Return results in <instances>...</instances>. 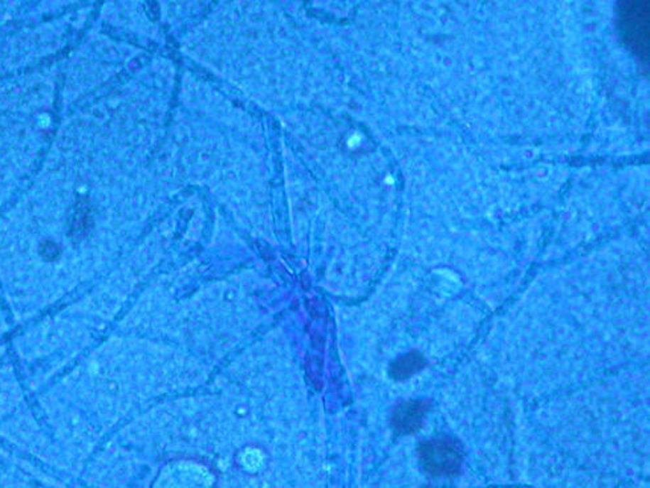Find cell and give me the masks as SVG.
Returning <instances> with one entry per match:
<instances>
[{"label": "cell", "instance_id": "2", "mask_svg": "<svg viewBox=\"0 0 650 488\" xmlns=\"http://www.w3.org/2000/svg\"><path fill=\"white\" fill-rule=\"evenodd\" d=\"M429 405L422 401L400 403L391 416V426L399 434H413L422 428Z\"/></svg>", "mask_w": 650, "mask_h": 488}, {"label": "cell", "instance_id": "5", "mask_svg": "<svg viewBox=\"0 0 650 488\" xmlns=\"http://www.w3.org/2000/svg\"><path fill=\"white\" fill-rule=\"evenodd\" d=\"M61 249L59 247L58 243L52 242V240H47L41 244L40 254L43 256V259L47 260V261H52V260L58 259V256L60 255Z\"/></svg>", "mask_w": 650, "mask_h": 488}, {"label": "cell", "instance_id": "3", "mask_svg": "<svg viewBox=\"0 0 650 488\" xmlns=\"http://www.w3.org/2000/svg\"><path fill=\"white\" fill-rule=\"evenodd\" d=\"M426 361L418 352H411L396 359L390 367V376L394 379H406L425 368Z\"/></svg>", "mask_w": 650, "mask_h": 488}, {"label": "cell", "instance_id": "4", "mask_svg": "<svg viewBox=\"0 0 650 488\" xmlns=\"http://www.w3.org/2000/svg\"><path fill=\"white\" fill-rule=\"evenodd\" d=\"M90 227H92V219H90V209H88V205H85V202H81V203L77 205L76 211H75V215H73V219H72V224H70V237H72L73 239L84 238V237L88 234Z\"/></svg>", "mask_w": 650, "mask_h": 488}, {"label": "cell", "instance_id": "1", "mask_svg": "<svg viewBox=\"0 0 650 488\" xmlns=\"http://www.w3.org/2000/svg\"><path fill=\"white\" fill-rule=\"evenodd\" d=\"M418 452L422 467L434 477H455L460 471L463 454L454 439H431L422 443Z\"/></svg>", "mask_w": 650, "mask_h": 488}]
</instances>
